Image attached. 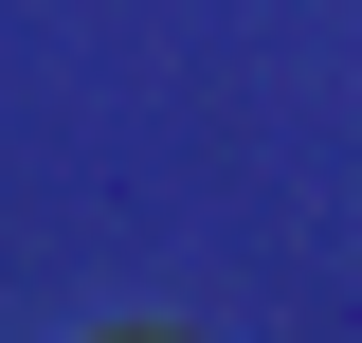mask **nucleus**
Segmentation results:
<instances>
[{
	"instance_id": "f257e3e1",
	"label": "nucleus",
	"mask_w": 362,
	"mask_h": 343,
	"mask_svg": "<svg viewBox=\"0 0 362 343\" xmlns=\"http://www.w3.org/2000/svg\"><path fill=\"white\" fill-rule=\"evenodd\" d=\"M109 343H163V325H109Z\"/></svg>"
}]
</instances>
